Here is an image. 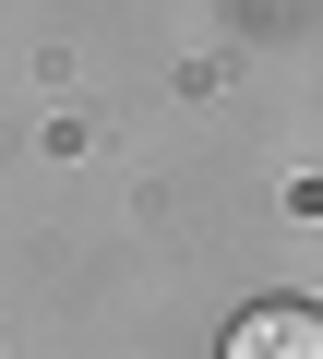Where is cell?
Masks as SVG:
<instances>
[{"instance_id": "1", "label": "cell", "mask_w": 323, "mask_h": 359, "mask_svg": "<svg viewBox=\"0 0 323 359\" xmlns=\"http://www.w3.org/2000/svg\"><path fill=\"white\" fill-rule=\"evenodd\" d=\"M216 359H323V311L311 299H252Z\"/></svg>"}]
</instances>
